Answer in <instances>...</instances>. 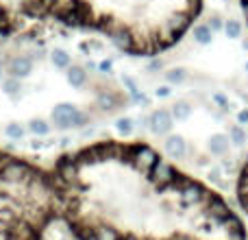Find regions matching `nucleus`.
<instances>
[{
    "instance_id": "1",
    "label": "nucleus",
    "mask_w": 248,
    "mask_h": 240,
    "mask_svg": "<svg viewBox=\"0 0 248 240\" xmlns=\"http://www.w3.org/2000/svg\"><path fill=\"white\" fill-rule=\"evenodd\" d=\"M59 219L78 240H246L242 219L146 142H96L52 166Z\"/></svg>"
},
{
    "instance_id": "2",
    "label": "nucleus",
    "mask_w": 248,
    "mask_h": 240,
    "mask_svg": "<svg viewBox=\"0 0 248 240\" xmlns=\"http://www.w3.org/2000/svg\"><path fill=\"white\" fill-rule=\"evenodd\" d=\"M24 13L109 37L133 57H155L181 42L202 0H20Z\"/></svg>"
},
{
    "instance_id": "3",
    "label": "nucleus",
    "mask_w": 248,
    "mask_h": 240,
    "mask_svg": "<svg viewBox=\"0 0 248 240\" xmlns=\"http://www.w3.org/2000/svg\"><path fill=\"white\" fill-rule=\"evenodd\" d=\"M59 219L50 171L0 151V240H42Z\"/></svg>"
},
{
    "instance_id": "4",
    "label": "nucleus",
    "mask_w": 248,
    "mask_h": 240,
    "mask_svg": "<svg viewBox=\"0 0 248 240\" xmlns=\"http://www.w3.org/2000/svg\"><path fill=\"white\" fill-rule=\"evenodd\" d=\"M52 122L61 129L68 127H83L87 122V116L83 112H78L77 105L70 103H59L55 109H52Z\"/></svg>"
},
{
    "instance_id": "5",
    "label": "nucleus",
    "mask_w": 248,
    "mask_h": 240,
    "mask_svg": "<svg viewBox=\"0 0 248 240\" xmlns=\"http://www.w3.org/2000/svg\"><path fill=\"white\" fill-rule=\"evenodd\" d=\"M148 122L153 124L155 133L163 136V133H168L172 129V112H168V109H157V112L150 114Z\"/></svg>"
},
{
    "instance_id": "6",
    "label": "nucleus",
    "mask_w": 248,
    "mask_h": 240,
    "mask_svg": "<svg viewBox=\"0 0 248 240\" xmlns=\"http://www.w3.org/2000/svg\"><path fill=\"white\" fill-rule=\"evenodd\" d=\"M31 72H33V61H31L29 57H24V55L11 59V64H9V74H11V77H16V79L29 77Z\"/></svg>"
},
{
    "instance_id": "7",
    "label": "nucleus",
    "mask_w": 248,
    "mask_h": 240,
    "mask_svg": "<svg viewBox=\"0 0 248 240\" xmlns=\"http://www.w3.org/2000/svg\"><path fill=\"white\" fill-rule=\"evenodd\" d=\"M13 31H16V20H13L11 11H9L2 4V0H0V44H2Z\"/></svg>"
},
{
    "instance_id": "8",
    "label": "nucleus",
    "mask_w": 248,
    "mask_h": 240,
    "mask_svg": "<svg viewBox=\"0 0 248 240\" xmlns=\"http://www.w3.org/2000/svg\"><path fill=\"white\" fill-rule=\"evenodd\" d=\"M166 151L172 159H183L187 153V146H185V140L181 136H170L166 140Z\"/></svg>"
},
{
    "instance_id": "9",
    "label": "nucleus",
    "mask_w": 248,
    "mask_h": 240,
    "mask_svg": "<svg viewBox=\"0 0 248 240\" xmlns=\"http://www.w3.org/2000/svg\"><path fill=\"white\" fill-rule=\"evenodd\" d=\"M237 199H240V206L248 212V159L242 166L240 179H237Z\"/></svg>"
},
{
    "instance_id": "10",
    "label": "nucleus",
    "mask_w": 248,
    "mask_h": 240,
    "mask_svg": "<svg viewBox=\"0 0 248 240\" xmlns=\"http://www.w3.org/2000/svg\"><path fill=\"white\" fill-rule=\"evenodd\" d=\"M209 151L214 155H224L229 151V136L224 133H216L209 137Z\"/></svg>"
},
{
    "instance_id": "11",
    "label": "nucleus",
    "mask_w": 248,
    "mask_h": 240,
    "mask_svg": "<svg viewBox=\"0 0 248 240\" xmlns=\"http://www.w3.org/2000/svg\"><path fill=\"white\" fill-rule=\"evenodd\" d=\"M87 81V72L83 68H78V66H72V68H68V83L72 87H83Z\"/></svg>"
},
{
    "instance_id": "12",
    "label": "nucleus",
    "mask_w": 248,
    "mask_h": 240,
    "mask_svg": "<svg viewBox=\"0 0 248 240\" xmlns=\"http://www.w3.org/2000/svg\"><path fill=\"white\" fill-rule=\"evenodd\" d=\"M192 35L198 44H209L214 39V31H211L209 24H196L192 29Z\"/></svg>"
},
{
    "instance_id": "13",
    "label": "nucleus",
    "mask_w": 248,
    "mask_h": 240,
    "mask_svg": "<svg viewBox=\"0 0 248 240\" xmlns=\"http://www.w3.org/2000/svg\"><path fill=\"white\" fill-rule=\"evenodd\" d=\"M189 114H192V107H189L185 101H179L176 105H172V118H176V120H187Z\"/></svg>"
},
{
    "instance_id": "14",
    "label": "nucleus",
    "mask_w": 248,
    "mask_h": 240,
    "mask_svg": "<svg viewBox=\"0 0 248 240\" xmlns=\"http://www.w3.org/2000/svg\"><path fill=\"white\" fill-rule=\"evenodd\" d=\"M229 142H233V144H244L246 142V129L240 127V124H233V127L229 129Z\"/></svg>"
},
{
    "instance_id": "15",
    "label": "nucleus",
    "mask_w": 248,
    "mask_h": 240,
    "mask_svg": "<svg viewBox=\"0 0 248 240\" xmlns=\"http://www.w3.org/2000/svg\"><path fill=\"white\" fill-rule=\"evenodd\" d=\"M52 64L57 66V68H68L70 66V55L65 51H61V48H57V51H52Z\"/></svg>"
},
{
    "instance_id": "16",
    "label": "nucleus",
    "mask_w": 248,
    "mask_h": 240,
    "mask_svg": "<svg viewBox=\"0 0 248 240\" xmlns=\"http://www.w3.org/2000/svg\"><path fill=\"white\" fill-rule=\"evenodd\" d=\"M2 90L7 92L9 96H16L17 92L22 90V86H20V79H16V77H11V79H7V81L2 83Z\"/></svg>"
},
{
    "instance_id": "17",
    "label": "nucleus",
    "mask_w": 248,
    "mask_h": 240,
    "mask_svg": "<svg viewBox=\"0 0 248 240\" xmlns=\"http://www.w3.org/2000/svg\"><path fill=\"white\" fill-rule=\"evenodd\" d=\"M29 129L35 133V136H46V133L50 131V127H48L46 120H31Z\"/></svg>"
},
{
    "instance_id": "18",
    "label": "nucleus",
    "mask_w": 248,
    "mask_h": 240,
    "mask_svg": "<svg viewBox=\"0 0 248 240\" xmlns=\"http://www.w3.org/2000/svg\"><path fill=\"white\" fill-rule=\"evenodd\" d=\"M224 31H227V35H229L231 39L240 37V35H242V24H240V20H229L227 24H224Z\"/></svg>"
},
{
    "instance_id": "19",
    "label": "nucleus",
    "mask_w": 248,
    "mask_h": 240,
    "mask_svg": "<svg viewBox=\"0 0 248 240\" xmlns=\"http://www.w3.org/2000/svg\"><path fill=\"white\" fill-rule=\"evenodd\" d=\"M166 77H168V81L170 83H183L187 74H185L183 68H172L170 72H166Z\"/></svg>"
},
{
    "instance_id": "20",
    "label": "nucleus",
    "mask_w": 248,
    "mask_h": 240,
    "mask_svg": "<svg viewBox=\"0 0 248 240\" xmlns=\"http://www.w3.org/2000/svg\"><path fill=\"white\" fill-rule=\"evenodd\" d=\"M116 129L122 133V136H128V133L133 131V120L131 118H120L116 122Z\"/></svg>"
},
{
    "instance_id": "21",
    "label": "nucleus",
    "mask_w": 248,
    "mask_h": 240,
    "mask_svg": "<svg viewBox=\"0 0 248 240\" xmlns=\"http://www.w3.org/2000/svg\"><path fill=\"white\" fill-rule=\"evenodd\" d=\"M7 136H9V137H13V140H20V137L24 136V129H22L20 124L11 122V124L7 127Z\"/></svg>"
},
{
    "instance_id": "22",
    "label": "nucleus",
    "mask_w": 248,
    "mask_h": 240,
    "mask_svg": "<svg viewBox=\"0 0 248 240\" xmlns=\"http://www.w3.org/2000/svg\"><path fill=\"white\" fill-rule=\"evenodd\" d=\"M209 26H211V31H218V29H222V22H220V17H214Z\"/></svg>"
},
{
    "instance_id": "23",
    "label": "nucleus",
    "mask_w": 248,
    "mask_h": 240,
    "mask_svg": "<svg viewBox=\"0 0 248 240\" xmlns=\"http://www.w3.org/2000/svg\"><path fill=\"white\" fill-rule=\"evenodd\" d=\"M111 68H113L111 61H103V64H100V70H103V72H109Z\"/></svg>"
},
{
    "instance_id": "24",
    "label": "nucleus",
    "mask_w": 248,
    "mask_h": 240,
    "mask_svg": "<svg viewBox=\"0 0 248 240\" xmlns=\"http://www.w3.org/2000/svg\"><path fill=\"white\" fill-rule=\"evenodd\" d=\"M242 11H244V16L248 20V0H242Z\"/></svg>"
},
{
    "instance_id": "25",
    "label": "nucleus",
    "mask_w": 248,
    "mask_h": 240,
    "mask_svg": "<svg viewBox=\"0 0 248 240\" xmlns=\"http://www.w3.org/2000/svg\"><path fill=\"white\" fill-rule=\"evenodd\" d=\"M157 94H159V96H168V94H170V90H168V87H159Z\"/></svg>"
},
{
    "instance_id": "26",
    "label": "nucleus",
    "mask_w": 248,
    "mask_h": 240,
    "mask_svg": "<svg viewBox=\"0 0 248 240\" xmlns=\"http://www.w3.org/2000/svg\"><path fill=\"white\" fill-rule=\"evenodd\" d=\"M240 122H248V112H240Z\"/></svg>"
},
{
    "instance_id": "27",
    "label": "nucleus",
    "mask_w": 248,
    "mask_h": 240,
    "mask_svg": "<svg viewBox=\"0 0 248 240\" xmlns=\"http://www.w3.org/2000/svg\"><path fill=\"white\" fill-rule=\"evenodd\" d=\"M244 48H248V37L244 39Z\"/></svg>"
},
{
    "instance_id": "28",
    "label": "nucleus",
    "mask_w": 248,
    "mask_h": 240,
    "mask_svg": "<svg viewBox=\"0 0 248 240\" xmlns=\"http://www.w3.org/2000/svg\"><path fill=\"white\" fill-rule=\"evenodd\" d=\"M246 72H248V61H246Z\"/></svg>"
}]
</instances>
